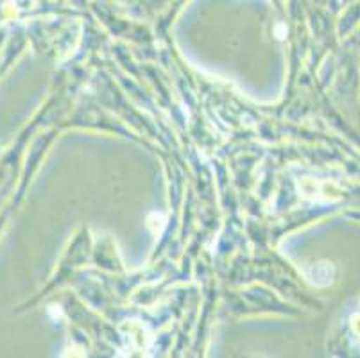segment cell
<instances>
[{"label":"cell","mask_w":360,"mask_h":358,"mask_svg":"<svg viewBox=\"0 0 360 358\" xmlns=\"http://www.w3.org/2000/svg\"><path fill=\"white\" fill-rule=\"evenodd\" d=\"M309 280L316 285H328L332 281V267H328V264L312 265L309 271Z\"/></svg>","instance_id":"1"}]
</instances>
